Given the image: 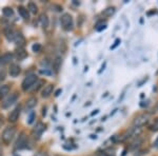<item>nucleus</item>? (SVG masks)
Listing matches in <instances>:
<instances>
[{
    "label": "nucleus",
    "instance_id": "f3484780",
    "mask_svg": "<svg viewBox=\"0 0 158 156\" xmlns=\"http://www.w3.org/2000/svg\"><path fill=\"white\" fill-rule=\"evenodd\" d=\"M15 55H16V58H17V59H19V60H22V59H24L26 56H28V53H26V52L22 48H19L17 51H16Z\"/></svg>",
    "mask_w": 158,
    "mask_h": 156
},
{
    "label": "nucleus",
    "instance_id": "f8f14e48",
    "mask_svg": "<svg viewBox=\"0 0 158 156\" xmlns=\"http://www.w3.org/2000/svg\"><path fill=\"white\" fill-rule=\"evenodd\" d=\"M13 57L14 56L12 53L3 54V55L0 57V63H2V65H8V63H9L12 60H13Z\"/></svg>",
    "mask_w": 158,
    "mask_h": 156
},
{
    "label": "nucleus",
    "instance_id": "72a5a7b5",
    "mask_svg": "<svg viewBox=\"0 0 158 156\" xmlns=\"http://www.w3.org/2000/svg\"><path fill=\"white\" fill-rule=\"evenodd\" d=\"M2 124H3V116L0 115V128L2 127Z\"/></svg>",
    "mask_w": 158,
    "mask_h": 156
},
{
    "label": "nucleus",
    "instance_id": "a878e982",
    "mask_svg": "<svg viewBox=\"0 0 158 156\" xmlns=\"http://www.w3.org/2000/svg\"><path fill=\"white\" fill-rule=\"evenodd\" d=\"M150 130L154 132H158V118H156V119L154 120V122L150 126Z\"/></svg>",
    "mask_w": 158,
    "mask_h": 156
},
{
    "label": "nucleus",
    "instance_id": "f03ea898",
    "mask_svg": "<svg viewBox=\"0 0 158 156\" xmlns=\"http://www.w3.org/2000/svg\"><path fill=\"white\" fill-rule=\"evenodd\" d=\"M60 23H61V27L64 31H72L74 27V23H73V18L70 14L66 13L61 16L60 18Z\"/></svg>",
    "mask_w": 158,
    "mask_h": 156
},
{
    "label": "nucleus",
    "instance_id": "2f4dec72",
    "mask_svg": "<svg viewBox=\"0 0 158 156\" xmlns=\"http://www.w3.org/2000/svg\"><path fill=\"white\" fill-rule=\"evenodd\" d=\"M119 42H120V39H117L116 41H115V44H114V46H111V49H115V48H116V46L119 44Z\"/></svg>",
    "mask_w": 158,
    "mask_h": 156
},
{
    "label": "nucleus",
    "instance_id": "1a4fd4ad",
    "mask_svg": "<svg viewBox=\"0 0 158 156\" xmlns=\"http://www.w3.org/2000/svg\"><path fill=\"white\" fill-rule=\"evenodd\" d=\"M19 115H20V106L16 107L13 111H12L11 113H9V121L16 122V121H17V119L19 118Z\"/></svg>",
    "mask_w": 158,
    "mask_h": 156
},
{
    "label": "nucleus",
    "instance_id": "6e6552de",
    "mask_svg": "<svg viewBox=\"0 0 158 156\" xmlns=\"http://www.w3.org/2000/svg\"><path fill=\"white\" fill-rule=\"evenodd\" d=\"M26 143H28V139H26V136L24 133H21L20 136H19L18 140L16 141V149H23L26 147Z\"/></svg>",
    "mask_w": 158,
    "mask_h": 156
},
{
    "label": "nucleus",
    "instance_id": "4468645a",
    "mask_svg": "<svg viewBox=\"0 0 158 156\" xmlns=\"http://www.w3.org/2000/svg\"><path fill=\"white\" fill-rule=\"evenodd\" d=\"M115 150L112 148H107L103 151L98 152V156H115Z\"/></svg>",
    "mask_w": 158,
    "mask_h": 156
},
{
    "label": "nucleus",
    "instance_id": "9d476101",
    "mask_svg": "<svg viewBox=\"0 0 158 156\" xmlns=\"http://www.w3.org/2000/svg\"><path fill=\"white\" fill-rule=\"evenodd\" d=\"M21 70H20V67L18 65H11V67L9 69V74L11 75L12 77H17L19 74H20Z\"/></svg>",
    "mask_w": 158,
    "mask_h": 156
},
{
    "label": "nucleus",
    "instance_id": "412c9836",
    "mask_svg": "<svg viewBox=\"0 0 158 156\" xmlns=\"http://www.w3.org/2000/svg\"><path fill=\"white\" fill-rule=\"evenodd\" d=\"M4 34H6V37L9 40H13L15 31H14L13 29H11V28H6V29H4Z\"/></svg>",
    "mask_w": 158,
    "mask_h": 156
},
{
    "label": "nucleus",
    "instance_id": "4be33fe9",
    "mask_svg": "<svg viewBox=\"0 0 158 156\" xmlns=\"http://www.w3.org/2000/svg\"><path fill=\"white\" fill-rule=\"evenodd\" d=\"M28 11L31 12L32 14H37L38 8H37V6H36L34 2H30V3H28Z\"/></svg>",
    "mask_w": 158,
    "mask_h": 156
},
{
    "label": "nucleus",
    "instance_id": "b1692460",
    "mask_svg": "<svg viewBox=\"0 0 158 156\" xmlns=\"http://www.w3.org/2000/svg\"><path fill=\"white\" fill-rule=\"evenodd\" d=\"M13 14H14V12L11 8H4L3 9V15L6 16V17H11V16H13Z\"/></svg>",
    "mask_w": 158,
    "mask_h": 156
},
{
    "label": "nucleus",
    "instance_id": "6ab92c4d",
    "mask_svg": "<svg viewBox=\"0 0 158 156\" xmlns=\"http://www.w3.org/2000/svg\"><path fill=\"white\" fill-rule=\"evenodd\" d=\"M61 62H62V59L61 57H59V56L53 60V68H54L55 72H58L59 71V69L61 67Z\"/></svg>",
    "mask_w": 158,
    "mask_h": 156
},
{
    "label": "nucleus",
    "instance_id": "cd10ccee",
    "mask_svg": "<svg viewBox=\"0 0 158 156\" xmlns=\"http://www.w3.org/2000/svg\"><path fill=\"white\" fill-rule=\"evenodd\" d=\"M34 119H35V113L34 112H32L30 114V116H28V124H32L33 121H34Z\"/></svg>",
    "mask_w": 158,
    "mask_h": 156
},
{
    "label": "nucleus",
    "instance_id": "7c9ffc66",
    "mask_svg": "<svg viewBox=\"0 0 158 156\" xmlns=\"http://www.w3.org/2000/svg\"><path fill=\"white\" fill-rule=\"evenodd\" d=\"M35 156H49V155H47V153H45V152H38Z\"/></svg>",
    "mask_w": 158,
    "mask_h": 156
},
{
    "label": "nucleus",
    "instance_id": "423d86ee",
    "mask_svg": "<svg viewBox=\"0 0 158 156\" xmlns=\"http://www.w3.org/2000/svg\"><path fill=\"white\" fill-rule=\"evenodd\" d=\"M45 131V126L42 122H38L36 124V127L33 129V136L35 138H40V136L42 135V133Z\"/></svg>",
    "mask_w": 158,
    "mask_h": 156
},
{
    "label": "nucleus",
    "instance_id": "5701e85b",
    "mask_svg": "<svg viewBox=\"0 0 158 156\" xmlns=\"http://www.w3.org/2000/svg\"><path fill=\"white\" fill-rule=\"evenodd\" d=\"M105 28H107V23L103 22V21H100V22H98L96 24V27H95V29H96L97 32H100V31L104 30Z\"/></svg>",
    "mask_w": 158,
    "mask_h": 156
},
{
    "label": "nucleus",
    "instance_id": "0eeeda50",
    "mask_svg": "<svg viewBox=\"0 0 158 156\" xmlns=\"http://www.w3.org/2000/svg\"><path fill=\"white\" fill-rule=\"evenodd\" d=\"M13 41H15V43L19 46V48H22L25 43V39L23 37V35L19 32H16L15 31V34H14V38H13Z\"/></svg>",
    "mask_w": 158,
    "mask_h": 156
},
{
    "label": "nucleus",
    "instance_id": "473e14b6",
    "mask_svg": "<svg viewBox=\"0 0 158 156\" xmlns=\"http://www.w3.org/2000/svg\"><path fill=\"white\" fill-rule=\"evenodd\" d=\"M153 146H154L155 148L158 149V137H157L156 139H155V141H154V143H153Z\"/></svg>",
    "mask_w": 158,
    "mask_h": 156
},
{
    "label": "nucleus",
    "instance_id": "f257e3e1",
    "mask_svg": "<svg viewBox=\"0 0 158 156\" xmlns=\"http://www.w3.org/2000/svg\"><path fill=\"white\" fill-rule=\"evenodd\" d=\"M15 134H16V129L14 127H8L3 132H2V141L6 145L12 143V140L14 139L15 137Z\"/></svg>",
    "mask_w": 158,
    "mask_h": 156
},
{
    "label": "nucleus",
    "instance_id": "ddd939ff",
    "mask_svg": "<svg viewBox=\"0 0 158 156\" xmlns=\"http://www.w3.org/2000/svg\"><path fill=\"white\" fill-rule=\"evenodd\" d=\"M39 21H40V23H41V25H42L43 29H47V28L49 27L50 20H49V17H47V14H41L40 17H39Z\"/></svg>",
    "mask_w": 158,
    "mask_h": 156
},
{
    "label": "nucleus",
    "instance_id": "c85d7f7f",
    "mask_svg": "<svg viewBox=\"0 0 158 156\" xmlns=\"http://www.w3.org/2000/svg\"><path fill=\"white\" fill-rule=\"evenodd\" d=\"M32 49H33V51H34V52H39L40 49H41V46H40L39 43H36L32 46Z\"/></svg>",
    "mask_w": 158,
    "mask_h": 156
},
{
    "label": "nucleus",
    "instance_id": "39448f33",
    "mask_svg": "<svg viewBox=\"0 0 158 156\" xmlns=\"http://www.w3.org/2000/svg\"><path fill=\"white\" fill-rule=\"evenodd\" d=\"M17 99H18V95H17V93H13V94H11V95L9 96L8 98L6 99V100L2 102V108L3 109H8L11 107L12 105H14V103L17 101Z\"/></svg>",
    "mask_w": 158,
    "mask_h": 156
},
{
    "label": "nucleus",
    "instance_id": "aec40b11",
    "mask_svg": "<svg viewBox=\"0 0 158 156\" xmlns=\"http://www.w3.org/2000/svg\"><path fill=\"white\" fill-rule=\"evenodd\" d=\"M115 11H116V10H115L114 6H112V8H107V9H105L103 12H102L101 15L103 16V17H111L112 15H114Z\"/></svg>",
    "mask_w": 158,
    "mask_h": 156
},
{
    "label": "nucleus",
    "instance_id": "c756f323",
    "mask_svg": "<svg viewBox=\"0 0 158 156\" xmlns=\"http://www.w3.org/2000/svg\"><path fill=\"white\" fill-rule=\"evenodd\" d=\"M40 73H41V74H44V75H51L52 73L50 72V71H47V70H40Z\"/></svg>",
    "mask_w": 158,
    "mask_h": 156
},
{
    "label": "nucleus",
    "instance_id": "9b49d317",
    "mask_svg": "<svg viewBox=\"0 0 158 156\" xmlns=\"http://www.w3.org/2000/svg\"><path fill=\"white\" fill-rule=\"evenodd\" d=\"M53 89H54V86H53L52 84H47V86L44 87L43 90H42V94H41V96L43 98H47L50 95L53 93Z\"/></svg>",
    "mask_w": 158,
    "mask_h": 156
},
{
    "label": "nucleus",
    "instance_id": "bb28decb",
    "mask_svg": "<svg viewBox=\"0 0 158 156\" xmlns=\"http://www.w3.org/2000/svg\"><path fill=\"white\" fill-rule=\"evenodd\" d=\"M4 79H6V71L1 70L0 71V84H1Z\"/></svg>",
    "mask_w": 158,
    "mask_h": 156
},
{
    "label": "nucleus",
    "instance_id": "a211bd4d",
    "mask_svg": "<svg viewBox=\"0 0 158 156\" xmlns=\"http://www.w3.org/2000/svg\"><path fill=\"white\" fill-rule=\"evenodd\" d=\"M36 105H37V98L31 97L30 99H28V101H26L25 109H26V110H31V109L34 108Z\"/></svg>",
    "mask_w": 158,
    "mask_h": 156
},
{
    "label": "nucleus",
    "instance_id": "20e7f679",
    "mask_svg": "<svg viewBox=\"0 0 158 156\" xmlns=\"http://www.w3.org/2000/svg\"><path fill=\"white\" fill-rule=\"evenodd\" d=\"M150 120V115L149 114H140L138 116L135 117L133 121V124L135 126V128H140V127H143L149 122Z\"/></svg>",
    "mask_w": 158,
    "mask_h": 156
},
{
    "label": "nucleus",
    "instance_id": "7ed1b4c3",
    "mask_svg": "<svg viewBox=\"0 0 158 156\" xmlns=\"http://www.w3.org/2000/svg\"><path fill=\"white\" fill-rule=\"evenodd\" d=\"M36 81H37V76L36 75H28L22 81V90L23 91H28V90L32 89L33 86L36 84Z\"/></svg>",
    "mask_w": 158,
    "mask_h": 156
},
{
    "label": "nucleus",
    "instance_id": "f704fd0d",
    "mask_svg": "<svg viewBox=\"0 0 158 156\" xmlns=\"http://www.w3.org/2000/svg\"><path fill=\"white\" fill-rule=\"evenodd\" d=\"M156 109H158V105H157V106H156Z\"/></svg>",
    "mask_w": 158,
    "mask_h": 156
},
{
    "label": "nucleus",
    "instance_id": "393cba45",
    "mask_svg": "<svg viewBox=\"0 0 158 156\" xmlns=\"http://www.w3.org/2000/svg\"><path fill=\"white\" fill-rule=\"evenodd\" d=\"M141 143H142V139L139 138L138 136H136V139H135V141H133L132 143V148H136V147H139Z\"/></svg>",
    "mask_w": 158,
    "mask_h": 156
},
{
    "label": "nucleus",
    "instance_id": "dca6fc26",
    "mask_svg": "<svg viewBox=\"0 0 158 156\" xmlns=\"http://www.w3.org/2000/svg\"><path fill=\"white\" fill-rule=\"evenodd\" d=\"M9 87L8 84H4V86H1L0 87V100H1L3 97H6V95L9 93Z\"/></svg>",
    "mask_w": 158,
    "mask_h": 156
},
{
    "label": "nucleus",
    "instance_id": "2eb2a0df",
    "mask_svg": "<svg viewBox=\"0 0 158 156\" xmlns=\"http://www.w3.org/2000/svg\"><path fill=\"white\" fill-rule=\"evenodd\" d=\"M18 13L20 14V16L24 20H28V18H30V15H28V9H25L24 6H19V8H18Z\"/></svg>",
    "mask_w": 158,
    "mask_h": 156
}]
</instances>
